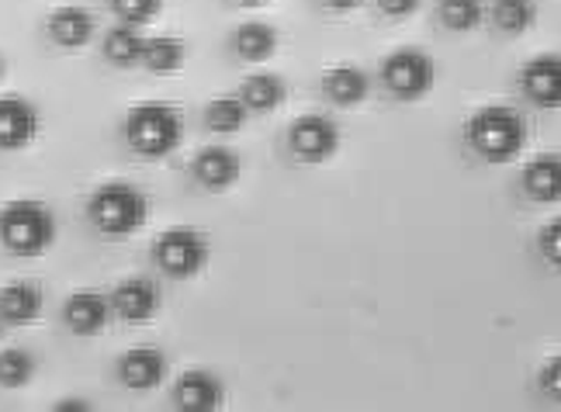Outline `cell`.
Returning <instances> with one entry per match:
<instances>
[{
  "label": "cell",
  "mask_w": 561,
  "mask_h": 412,
  "mask_svg": "<svg viewBox=\"0 0 561 412\" xmlns=\"http://www.w3.org/2000/svg\"><path fill=\"white\" fill-rule=\"evenodd\" d=\"M465 139L479 160L503 167V163H513L527 149V122L510 104H485L468 118Z\"/></svg>",
  "instance_id": "cell-1"
},
{
  "label": "cell",
  "mask_w": 561,
  "mask_h": 412,
  "mask_svg": "<svg viewBox=\"0 0 561 412\" xmlns=\"http://www.w3.org/2000/svg\"><path fill=\"white\" fill-rule=\"evenodd\" d=\"M125 142L142 160H163L170 157L184 139V118L178 107L163 101H142L122 122Z\"/></svg>",
  "instance_id": "cell-2"
},
{
  "label": "cell",
  "mask_w": 561,
  "mask_h": 412,
  "mask_svg": "<svg viewBox=\"0 0 561 412\" xmlns=\"http://www.w3.org/2000/svg\"><path fill=\"white\" fill-rule=\"evenodd\" d=\"M146 215H149V205H146V194L139 187H133L128 181H107L101 184L91 202H88V219L91 226L107 236V240H125V236H133L146 226Z\"/></svg>",
  "instance_id": "cell-3"
},
{
  "label": "cell",
  "mask_w": 561,
  "mask_h": 412,
  "mask_svg": "<svg viewBox=\"0 0 561 412\" xmlns=\"http://www.w3.org/2000/svg\"><path fill=\"white\" fill-rule=\"evenodd\" d=\"M56 243V219L49 205L18 198L0 208V247L14 256H42Z\"/></svg>",
  "instance_id": "cell-4"
},
{
  "label": "cell",
  "mask_w": 561,
  "mask_h": 412,
  "mask_svg": "<svg viewBox=\"0 0 561 412\" xmlns=\"http://www.w3.org/2000/svg\"><path fill=\"white\" fill-rule=\"evenodd\" d=\"M208 240L202 229H191V226H178V229H167L157 236L153 243V260L163 274H170L174 281H191L198 277L208 267Z\"/></svg>",
  "instance_id": "cell-5"
},
{
  "label": "cell",
  "mask_w": 561,
  "mask_h": 412,
  "mask_svg": "<svg viewBox=\"0 0 561 412\" xmlns=\"http://www.w3.org/2000/svg\"><path fill=\"white\" fill-rule=\"evenodd\" d=\"M381 80L399 101H423L437 87V62L426 49H396L381 59Z\"/></svg>",
  "instance_id": "cell-6"
},
{
  "label": "cell",
  "mask_w": 561,
  "mask_h": 412,
  "mask_svg": "<svg viewBox=\"0 0 561 412\" xmlns=\"http://www.w3.org/2000/svg\"><path fill=\"white\" fill-rule=\"evenodd\" d=\"M340 125L327 115H301L291 122L288 128V149L298 163H309V167H319V163H330L336 153H340Z\"/></svg>",
  "instance_id": "cell-7"
},
{
  "label": "cell",
  "mask_w": 561,
  "mask_h": 412,
  "mask_svg": "<svg viewBox=\"0 0 561 412\" xmlns=\"http://www.w3.org/2000/svg\"><path fill=\"white\" fill-rule=\"evenodd\" d=\"M38 136V107L18 94L0 98V149L18 153V149L32 146Z\"/></svg>",
  "instance_id": "cell-8"
},
{
  "label": "cell",
  "mask_w": 561,
  "mask_h": 412,
  "mask_svg": "<svg viewBox=\"0 0 561 412\" xmlns=\"http://www.w3.org/2000/svg\"><path fill=\"white\" fill-rule=\"evenodd\" d=\"M112 309L118 319H125L128 327H146L153 322V316L160 312V288L157 281L149 277H128L115 288L112 295Z\"/></svg>",
  "instance_id": "cell-9"
},
{
  "label": "cell",
  "mask_w": 561,
  "mask_h": 412,
  "mask_svg": "<svg viewBox=\"0 0 561 412\" xmlns=\"http://www.w3.org/2000/svg\"><path fill=\"white\" fill-rule=\"evenodd\" d=\"M167 378V354L160 346H133L118 357V381L128 392H153Z\"/></svg>",
  "instance_id": "cell-10"
},
{
  "label": "cell",
  "mask_w": 561,
  "mask_h": 412,
  "mask_svg": "<svg viewBox=\"0 0 561 412\" xmlns=\"http://www.w3.org/2000/svg\"><path fill=\"white\" fill-rule=\"evenodd\" d=\"M520 83H524V94L537 107H545V112H558V107H561V56L558 53H541V56L527 59Z\"/></svg>",
  "instance_id": "cell-11"
},
{
  "label": "cell",
  "mask_w": 561,
  "mask_h": 412,
  "mask_svg": "<svg viewBox=\"0 0 561 412\" xmlns=\"http://www.w3.org/2000/svg\"><path fill=\"white\" fill-rule=\"evenodd\" d=\"M112 298L101 291H73L62 306V322L73 336H98L112 322Z\"/></svg>",
  "instance_id": "cell-12"
},
{
  "label": "cell",
  "mask_w": 561,
  "mask_h": 412,
  "mask_svg": "<svg viewBox=\"0 0 561 412\" xmlns=\"http://www.w3.org/2000/svg\"><path fill=\"white\" fill-rule=\"evenodd\" d=\"M191 173L205 191L219 194V191H229L236 181H240L243 160H240V153H232V149H226V146H208V149H202L198 157H194Z\"/></svg>",
  "instance_id": "cell-13"
},
{
  "label": "cell",
  "mask_w": 561,
  "mask_h": 412,
  "mask_svg": "<svg viewBox=\"0 0 561 412\" xmlns=\"http://www.w3.org/2000/svg\"><path fill=\"white\" fill-rule=\"evenodd\" d=\"M226 402V385L211 371H187L174 385V405L181 412H215Z\"/></svg>",
  "instance_id": "cell-14"
},
{
  "label": "cell",
  "mask_w": 561,
  "mask_h": 412,
  "mask_svg": "<svg viewBox=\"0 0 561 412\" xmlns=\"http://www.w3.org/2000/svg\"><path fill=\"white\" fill-rule=\"evenodd\" d=\"M42 309H46V295L35 281H14V285L0 288V319L8 327H32Z\"/></svg>",
  "instance_id": "cell-15"
},
{
  "label": "cell",
  "mask_w": 561,
  "mask_h": 412,
  "mask_svg": "<svg viewBox=\"0 0 561 412\" xmlns=\"http://www.w3.org/2000/svg\"><path fill=\"white\" fill-rule=\"evenodd\" d=\"M46 28H49V38L59 49H83L94 38V14L80 4H67V8H56L49 14Z\"/></svg>",
  "instance_id": "cell-16"
},
{
  "label": "cell",
  "mask_w": 561,
  "mask_h": 412,
  "mask_svg": "<svg viewBox=\"0 0 561 412\" xmlns=\"http://www.w3.org/2000/svg\"><path fill=\"white\" fill-rule=\"evenodd\" d=\"M280 46V35L274 25H267V21H243L240 28L232 32V53L240 56L243 62H250V67H261V62L274 59Z\"/></svg>",
  "instance_id": "cell-17"
},
{
  "label": "cell",
  "mask_w": 561,
  "mask_h": 412,
  "mask_svg": "<svg viewBox=\"0 0 561 412\" xmlns=\"http://www.w3.org/2000/svg\"><path fill=\"white\" fill-rule=\"evenodd\" d=\"M322 94H327L336 107H357L368 101L371 80L360 67H354V62H340V67L327 70V77H322Z\"/></svg>",
  "instance_id": "cell-18"
},
{
  "label": "cell",
  "mask_w": 561,
  "mask_h": 412,
  "mask_svg": "<svg viewBox=\"0 0 561 412\" xmlns=\"http://www.w3.org/2000/svg\"><path fill=\"white\" fill-rule=\"evenodd\" d=\"M524 191L541 205H558L561 202V157L558 153L534 157L524 170Z\"/></svg>",
  "instance_id": "cell-19"
},
{
  "label": "cell",
  "mask_w": 561,
  "mask_h": 412,
  "mask_svg": "<svg viewBox=\"0 0 561 412\" xmlns=\"http://www.w3.org/2000/svg\"><path fill=\"white\" fill-rule=\"evenodd\" d=\"M240 98L247 101V107L253 115H271V112H277L280 104H285L288 83L280 80L277 73H253V77L243 80Z\"/></svg>",
  "instance_id": "cell-20"
},
{
  "label": "cell",
  "mask_w": 561,
  "mask_h": 412,
  "mask_svg": "<svg viewBox=\"0 0 561 412\" xmlns=\"http://www.w3.org/2000/svg\"><path fill=\"white\" fill-rule=\"evenodd\" d=\"M187 59V46L178 35H157V38H146V49H142V67L157 77H170L184 67Z\"/></svg>",
  "instance_id": "cell-21"
},
{
  "label": "cell",
  "mask_w": 561,
  "mask_h": 412,
  "mask_svg": "<svg viewBox=\"0 0 561 412\" xmlns=\"http://www.w3.org/2000/svg\"><path fill=\"white\" fill-rule=\"evenodd\" d=\"M250 118V107L240 94H226V98H211L205 107V125L215 136H232L240 133Z\"/></svg>",
  "instance_id": "cell-22"
},
{
  "label": "cell",
  "mask_w": 561,
  "mask_h": 412,
  "mask_svg": "<svg viewBox=\"0 0 561 412\" xmlns=\"http://www.w3.org/2000/svg\"><path fill=\"white\" fill-rule=\"evenodd\" d=\"M142 49L146 38L136 25H125V21L104 35V59L115 62V67H136V62H142Z\"/></svg>",
  "instance_id": "cell-23"
},
{
  "label": "cell",
  "mask_w": 561,
  "mask_h": 412,
  "mask_svg": "<svg viewBox=\"0 0 561 412\" xmlns=\"http://www.w3.org/2000/svg\"><path fill=\"white\" fill-rule=\"evenodd\" d=\"M492 21H495V28L506 32V35H524V32L534 28L537 4H534V0H495Z\"/></svg>",
  "instance_id": "cell-24"
},
{
  "label": "cell",
  "mask_w": 561,
  "mask_h": 412,
  "mask_svg": "<svg viewBox=\"0 0 561 412\" xmlns=\"http://www.w3.org/2000/svg\"><path fill=\"white\" fill-rule=\"evenodd\" d=\"M437 14H440L444 28L465 35V32H474L485 21V4L482 0H440Z\"/></svg>",
  "instance_id": "cell-25"
},
{
  "label": "cell",
  "mask_w": 561,
  "mask_h": 412,
  "mask_svg": "<svg viewBox=\"0 0 561 412\" xmlns=\"http://www.w3.org/2000/svg\"><path fill=\"white\" fill-rule=\"evenodd\" d=\"M38 371V360L21 351V346H11V351L0 354V388H25Z\"/></svg>",
  "instance_id": "cell-26"
},
{
  "label": "cell",
  "mask_w": 561,
  "mask_h": 412,
  "mask_svg": "<svg viewBox=\"0 0 561 412\" xmlns=\"http://www.w3.org/2000/svg\"><path fill=\"white\" fill-rule=\"evenodd\" d=\"M107 8L115 11L118 21H125V25H149V21H157L160 11H163V0H107Z\"/></svg>",
  "instance_id": "cell-27"
},
{
  "label": "cell",
  "mask_w": 561,
  "mask_h": 412,
  "mask_svg": "<svg viewBox=\"0 0 561 412\" xmlns=\"http://www.w3.org/2000/svg\"><path fill=\"white\" fill-rule=\"evenodd\" d=\"M537 250H541V256L551 267L561 271V215L541 229V236H537Z\"/></svg>",
  "instance_id": "cell-28"
},
{
  "label": "cell",
  "mask_w": 561,
  "mask_h": 412,
  "mask_svg": "<svg viewBox=\"0 0 561 412\" xmlns=\"http://www.w3.org/2000/svg\"><path fill=\"white\" fill-rule=\"evenodd\" d=\"M541 388H545V396L561 402V357H551L545 367H541Z\"/></svg>",
  "instance_id": "cell-29"
},
{
  "label": "cell",
  "mask_w": 561,
  "mask_h": 412,
  "mask_svg": "<svg viewBox=\"0 0 561 412\" xmlns=\"http://www.w3.org/2000/svg\"><path fill=\"white\" fill-rule=\"evenodd\" d=\"M420 4L423 0H378L381 14H388V18H409L420 11Z\"/></svg>",
  "instance_id": "cell-30"
},
{
  "label": "cell",
  "mask_w": 561,
  "mask_h": 412,
  "mask_svg": "<svg viewBox=\"0 0 561 412\" xmlns=\"http://www.w3.org/2000/svg\"><path fill=\"white\" fill-rule=\"evenodd\" d=\"M56 412H91V402H83V399H67V402H59Z\"/></svg>",
  "instance_id": "cell-31"
},
{
  "label": "cell",
  "mask_w": 561,
  "mask_h": 412,
  "mask_svg": "<svg viewBox=\"0 0 561 412\" xmlns=\"http://www.w3.org/2000/svg\"><path fill=\"white\" fill-rule=\"evenodd\" d=\"M322 4H327L330 11H357L364 0H322Z\"/></svg>",
  "instance_id": "cell-32"
},
{
  "label": "cell",
  "mask_w": 561,
  "mask_h": 412,
  "mask_svg": "<svg viewBox=\"0 0 561 412\" xmlns=\"http://www.w3.org/2000/svg\"><path fill=\"white\" fill-rule=\"evenodd\" d=\"M240 8H264V4H271V0H236Z\"/></svg>",
  "instance_id": "cell-33"
},
{
  "label": "cell",
  "mask_w": 561,
  "mask_h": 412,
  "mask_svg": "<svg viewBox=\"0 0 561 412\" xmlns=\"http://www.w3.org/2000/svg\"><path fill=\"white\" fill-rule=\"evenodd\" d=\"M4 73H8V67H4V59H0V80H4Z\"/></svg>",
  "instance_id": "cell-34"
},
{
  "label": "cell",
  "mask_w": 561,
  "mask_h": 412,
  "mask_svg": "<svg viewBox=\"0 0 561 412\" xmlns=\"http://www.w3.org/2000/svg\"><path fill=\"white\" fill-rule=\"evenodd\" d=\"M0 333H4V319H0Z\"/></svg>",
  "instance_id": "cell-35"
}]
</instances>
